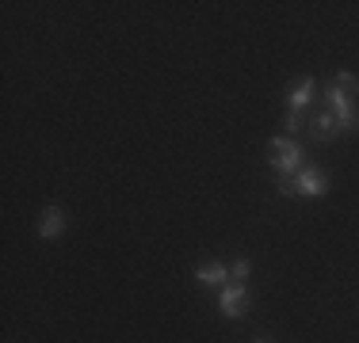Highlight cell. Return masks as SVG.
I'll return each mask as SVG.
<instances>
[{
	"mask_svg": "<svg viewBox=\"0 0 359 343\" xmlns=\"http://www.w3.org/2000/svg\"><path fill=\"white\" fill-rule=\"evenodd\" d=\"M302 126V111H290V118H287V130H298Z\"/></svg>",
	"mask_w": 359,
	"mask_h": 343,
	"instance_id": "obj_12",
	"label": "cell"
},
{
	"mask_svg": "<svg viewBox=\"0 0 359 343\" xmlns=\"http://www.w3.org/2000/svg\"><path fill=\"white\" fill-rule=\"evenodd\" d=\"M329 107H332V118L340 122V130H352L359 122V107L352 103V96H344V92L329 88Z\"/></svg>",
	"mask_w": 359,
	"mask_h": 343,
	"instance_id": "obj_2",
	"label": "cell"
},
{
	"mask_svg": "<svg viewBox=\"0 0 359 343\" xmlns=\"http://www.w3.org/2000/svg\"><path fill=\"white\" fill-rule=\"evenodd\" d=\"M337 134H340V122L332 115H318V118H313V137H321V141H325V137H337Z\"/></svg>",
	"mask_w": 359,
	"mask_h": 343,
	"instance_id": "obj_8",
	"label": "cell"
},
{
	"mask_svg": "<svg viewBox=\"0 0 359 343\" xmlns=\"http://www.w3.org/2000/svg\"><path fill=\"white\" fill-rule=\"evenodd\" d=\"M302 145L290 141V137H276V141L268 145V164L279 172V176H298L302 172Z\"/></svg>",
	"mask_w": 359,
	"mask_h": 343,
	"instance_id": "obj_1",
	"label": "cell"
},
{
	"mask_svg": "<svg viewBox=\"0 0 359 343\" xmlns=\"http://www.w3.org/2000/svg\"><path fill=\"white\" fill-rule=\"evenodd\" d=\"M279 191H283V195H298V176H279Z\"/></svg>",
	"mask_w": 359,
	"mask_h": 343,
	"instance_id": "obj_11",
	"label": "cell"
},
{
	"mask_svg": "<svg viewBox=\"0 0 359 343\" xmlns=\"http://www.w3.org/2000/svg\"><path fill=\"white\" fill-rule=\"evenodd\" d=\"M332 88L355 99V96H359V76H352V73H337V76H332Z\"/></svg>",
	"mask_w": 359,
	"mask_h": 343,
	"instance_id": "obj_9",
	"label": "cell"
},
{
	"mask_svg": "<svg viewBox=\"0 0 359 343\" xmlns=\"http://www.w3.org/2000/svg\"><path fill=\"white\" fill-rule=\"evenodd\" d=\"M65 229V218H62V210H57V206H46V210H42V221H39V233L42 237H57Z\"/></svg>",
	"mask_w": 359,
	"mask_h": 343,
	"instance_id": "obj_5",
	"label": "cell"
},
{
	"mask_svg": "<svg viewBox=\"0 0 359 343\" xmlns=\"http://www.w3.org/2000/svg\"><path fill=\"white\" fill-rule=\"evenodd\" d=\"M218 305H222V313H226L229 321L245 316V305H249V294H245V282H226V290H222Z\"/></svg>",
	"mask_w": 359,
	"mask_h": 343,
	"instance_id": "obj_3",
	"label": "cell"
},
{
	"mask_svg": "<svg viewBox=\"0 0 359 343\" xmlns=\"http://www.w3.org/2000/svg\"><path fill=\"white\" fill-rule=\"evenodd\" d=\"M329 191V176H325L321 168H302L298 172V195H306V199H318V195Z\"/></svg>",
	"mask_w": 359,
	"mask_h": 343,
	"instance_id": "obj_4",
	"label": "cell"
},
{
	"mask_svg": "<svg viewBox=\"0 0 359 343\" xmlns=\"http://www.w3.org/2000/svg\"><path fill=\"white\" fill-rule=\"evenodd\" d=\"M310 96H313V76H306L302 84H294V88H290V111H302L306 103H310Z\"/></svg>",
	"mask_w": 359,
	"mask_h": 343,
	"instance_id": "obj_7",
	"label": "cell"
},
{
	"mask_svg": "<svg viewBox=\"0 0 359 343\" xmlns=\"http://www.w3.org/2000/svg\"><path fill=\"white\" fill-rule=\"evenodd\" d=\"M195 279H199L203 286H218V282H229V271L222 267V263H203V267L195 271Z\"/></svg>",
	"mask_w": 359,
	"mask_h": 343,
	"instance_id": "obj_6",
	"label": "cell"
},
{
	"mask_svg": "<svg viewBox=\"0 0 359 343\" xmlns=\"http://www.w3.org/2000/svg\"><path fill=\"white\" fill-rule=\"evenodd\" d=\"M256 343H271V340H256Z\"/></svg>",
	"mask_w": 359,
	"mask_h": 343,
	"instance_id": "obj_13",
	"label": "cell"
},
{
	"mask_svg": "<svg viewBox=\"0 0 359 343\" xmlns=\"http://www.w3.org/2000/svg\"><path fill=\"white\" fill-rule=\"evenodd\" d=\"M245 279H249V260H237L229 267V282H245Z\"/></svg>",
	"mask_w": 359,
	"mask_h": 343,
	"instance_id": "obj_10",
	"label": "cell"
}]
</instances>
